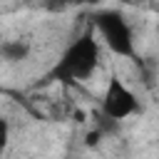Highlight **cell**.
<instances>
[{"instance_id": "6da1fadb", "label": "cell", "mask_w": 159, "mask_h": 159, "mask_svg": "<svg viewBox=\"0 0 159 159\" xmlns=\"http://www.w3.org/2000/svg\"><path fill=\"white\" fill-rule=\"evenodd\" d=\"M99 67V42L94 40V27L84 30L80 37H75L67 50L60 55V60L47 72V82H62V84H77L94 75Z\"/></svg>"}, {"instance_id": "7a4b0ae2", "label": "cell", "mask_w": 159, "mask_h": 159, "mask_svg": "<svg viewBox=\"0 0 159 159\" xmlns=\"http://www.w3.org/2000/svg\"><path fill=\"white\" fill-rule=\"evenodd\" d=\"M92 27L102 35L104 45L119 55V57H134V32H132V25L127 22V17L119 12V10H97L92 12Z\"/></svg>"}, {"instance_id": "3957f363", "label": "cell", "mask_w": 159, "mask_h": 159, "mask_svg": "<svg viewBox=\"0 0 159 159\" xmlns=\"http://www.w3.org/2000/svg\"><path fill=\"white\" fill-rule=\"evenodd\" d=\"M134 112H139V102H137L134 92L117 75H112L107 80V89H104V97H102V114L122 122V119L132 117Z\"/></svg>"}, {"instance_id": "277c9868", "label": "cell", "mask_w": 159, "mask_h": 159, "mask_svg": "<svg viewBox=\"0 0 159 159\" xmlns=\"http://www.w3.org/2000/svg\"><path fill=\"white\" fill-rule=\"evenodd\" d=\"M27 55H30V42L27 40H5V42H0V57L5 60V62H22V60H27Z\"/></svg>"}, {"instance_id": "5b68a950", "label": "cell", "mask_w": 159, "mask_h": 159, "mask_svg": "<svg viewBox=\"0 0 159 159\" xmlns=\"http://www.w3.org/2000/svg\"><path fill=\"white\" fill-rule=\"evenodd\" d=\"M10 142V122L5 117H0V149H5Z\"/></svg>"}, {"instance_id": "8992f818", "label": "cell", "mask_w": 159, "mask_h": 159, "mask_svg": "<svg viewBox=\"0 0 159 159\" xmlns=\"http://www.w3.org/2000/svg\"><path fill=\"white\" fill-rule=\"evenodd\" d=\"M102 137H104V134H102L99 129H94V132H89V134H87V147H94V144H97V142H99Z\"/></svg>"}, {"instance_id": "52a82bcc", "label": "cell", "mask_w": 159, "mask_h": 159, "mask_svg": "<svg viewBox=\"0 0 159 159\" xmlns=\"http://www.w3.org/2000/svg\"><path fill=\"white\" fill-rule=\"evenodd\" d=\"M80 2H87V5H97L99 0H80Z\"/></svg>"}]
</instances>
